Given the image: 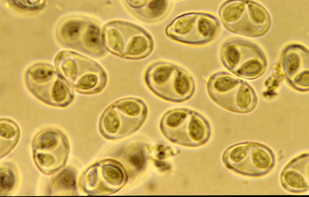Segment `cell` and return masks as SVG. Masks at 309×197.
Here are the masks:
<instances>
[{
    "label": "cell",
    "mask_w": 309,
    "mask_h": 197,
    "mask_svg": "<svg viewBox=\"0 0 309 197\" xmlns=\"http://www.w3.org/2000/svg\"><path fill=\"white\" fill-rule=\"evenodd\" d=\"M162 126L177 129L176 141L191 147L202 145L210 136L211 128L207 119L202 114L186 108L170 110L161 119Z\"/></svg>",
    "instance_id": "5b68a950"
},
{
    "label": "cell",
    "mask_w": 309,
    "mask_h": 197,
    "mask_svg": "<svg viewBox=\"0 0 309 197\" xmlns=\"http://www.w3.org/2000/svg\"><path fill=\"white\" fill-rule=\"evenodd\" d=\"M164 1H154L151 2L149 7L151 12L154 14H158L164 9L165 3Z\"/></svg>",
    "instance_id": "2e32d148"
},
{
    "label": "cell",
    "mask_w": 309,
    "mask_h": 197,
    "mask_svg": "<svg viewBox=\"0 0 309 197\" xmlns=\"http://www.w3.org/2000/svg\"><path fill=\"white\" fill-rule=\"evenodd\" d=\"M55 63L58 74L79 92L97 93L106 84L107 76L103 69L82 55L71 51H62L57 56Z\"/></svg>",
    "instance_id": "7a4b0ae2"
},
{
    "label": "cell",
    "mask_w": 309,
    "mask_h": 197,
    "mask_svg": "<svg viewBox=\"0 0 309 197\" xmlns=\"http://www.w3.org/2000/svg\"><path fill=\"white\" fill-rule=\"evenodd\" d=\"M147 87L165 100L180 103L189 99L195 91L193 78L184 69L174 64L160 61L150 65L144 76Z\"/></svg>",
    "instance_id": "6da1fadb"
},
{
    "label": "cell",
    "mask_w": 309,
    "mask_h": 197,
    "mask_svg": "<svg viewBox=\"0 0 309 197\" xmlns=\"http://www.w3.org/2000/svg\"><path fill=\"white\" fill-rule=\"evenodd\" d=\"M245 46L231 42L222 48L220 57L225 68L235 75L246 79L258 77L261 73L262 66L258 61L248 57Z\"/></svg>",
    "instance_id": "52a82bcc"
},
{
    "label": "cell",
    "mask_w": 309,
    "mask_h": 197,
    "mask_svg": "<svg viewBox=\"0 0 309 197\" xmlns=\"http://www.w3.org/2000/svg\"><path fill=\"white\" fill-rule=\"evenodd\" d=\"M24 80L31 93L47 105L64 107L73 100L74 95L68 84L49 64L33 65L25 73Z\"/></svg>",
    "instance_id": "3957f363"
},
{
    "label": "cell",
    "mask_w": 309,
    "mask_h": 197,
    "mask_svg": "<svg viewBox=\"0 0 309 197\" xmlns=\"http://www.w3.org/2000/svg\"><path fill=\"white\" fill-rule=\"evenodd\" d=\"M139 155H137L131 158V161L134 164L139 166L142 162V159Z\"/></svg>",
    "instance_id": "e0dca14e"
},
{
    "label": "cell",
    "mask_w": 309,
    "mask_h": 197,
    "mask_svg": "<svg viewBox=\"0 0 309 197\" xmlns=\"http://www.w3.org/2000/svg\"><path fill=\"white\" fill-rule=\"evenodd\" d=\"M180 24V32L184 37L182 42L200 45L210 40L217 30V23L208 15L194 14L188 15Z\"/></svg>",
    "instance_id": "9c48e42d"
},
{
    "label": "cell",
    "mask_w": 309,
    "mask_h": 197,
    "mask_svg": "<svg viewBox=\"0 0 309 197\" xmlns=\"http://www.w3.org/2000/svg\"><path fill=\"white\" fill-rule=\"evenodd\" d=\"M53 183L54 189L66 190L71 189L74 187L75 185L74 175L71 171L65 170L55 178Z\"/></svg>",
    "instance_id": "8fae6325"
},
{
    "label": "cell",
    "mask_w": 309,
    "mask_h": 197,
    "mask_svg": "<svg viewBox=\"0 0 309 197\" xmlns=\"http://www.w3.org/2000/svg\"><path fill=\"white\" fill-rule=\"evenodd\" d=\"M32 147L36 165L43 172L48 173L60 168L61 165L59 158H65L68 149L64 136L51 129L39 133L34 139Z\"/></svg>",
    "instance_id": "8992f818"
},
{
    "label": "cell",
    "mask_w": 309,
    "mask_h": 197,
    "mask_svg": "<svg viewBox=\"0 0 309 197\" xmlns=\"http://www.w3.org/2000/svg\"><path fill=\"white\" fill-rule=\"evenodd\" d=\"M85 43L87 49L93 51H98L100 49L101 45L100 41L98 30L95 26H90L85 36Z\"/></svg>",
    "instance_id": "7c38bea8"
},
{
    "label": "cell",
    "mask_w": 309,
    "mask_h": 197,
    "mask_svg": "<svg viewBox=\"0 0 309 197\" xmlns=\"http://www.w3.org/2000/svg\"><path fill=\"white\" fill-rule=\"evenodd\" d=\"M105 123L108 130L114 134L121 124H127L137 128L144 122L147 113L138 103L132 100H119L105 111Z\"/></svg>",
    "instance_id": "ba28073f"
},
{
    "label": "cell",
    "mask_w": 309,
    "mask_h": 197,
    "mask_svg": "<svg viewBox=\"0 0 309 197\" xmlns=\"http://www.w3.org/2000/svg\"><path fill=\"white\" fill-rule=\"evenodd\" d=\"M80 29V24L78 22L70 21L66 23L63 27L61 34L63 39L68 44H71L77 38Z\"/></svg>",
    "instance_id": "5bb4252c"
},
{
    "label": "cell",
    "mask_w": 309,
    "mask_h": 197,
    "mask_svg": "<svg viewBox=\"0 0 309 197\" xmlns=\"http://www.w3.org/2000/svg\"><path fill=\"white\" fill-rule=\"evenodd\" d=\"M1 157L9 153L15 146L19 136L18 126L13 120L1 118L0 124Z\"/></svg>",
    "instance_id": "30bf717a"
},
{
    "label": "cell",
    "mask_w": 309,
    "mask_h": 197,
    "mask_svg": "<svg viewBox=\"0 0 309 197\" xmlns=\"http://www.w3.org/2000/svg\"><path fill=\"white\" fill-rule=\"evenodd\" d=\"M0 195H4L11 190L15 183V177L13 172L6 168L0 170Z\"/></svg>",
    "instance_id": "4fadbf2b"
},
{
    "label": "cell",
    "mask_w": 309,
    "mask_h": 197,
    "mask_svg": "<svg viewBox=\"0 0 309 197\" xmlns=\"http://www.w3.org/2000/svg\"><path fill=\"white\" fill-rule=\"evenodd\" d=\"M15 5L20 8L36 10L42 8L45 5V1L43 0H14L12 1Z\"/></svg>",
    "instance_id": "9a60e30c"
},
{
    "label": "cell",
    "mask_w": 309,
    "mask_h": 197,
    "mask_svg": "<svg viewBox=\"0 0 309 197\" xmlns=\"http://www.w3.org/2000/svg\"><path fill=\"white\" fill-rule=\"evenodd\" d=\"M206 89L212 101L229 111L245 113L253 107L255 97L250 86L227 72H218L211 75Z\"/></svg>",
    "instance_id": "277c9868"
}]
</instances>
